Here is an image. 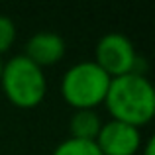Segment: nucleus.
Here are the masks:
<instances>
[{
  "label": "nucleus",
  "instance_id": "nucleus-3",
  "mask_svg": "<svg viewBox=\"0 0 155 155\" xmlns=\"http://www.w3.org/2000/svg\"><path fill=\"white\" fill-rule=\"evenodd\" d=\"M110 77L94 61H81L65 71L61 79V94L73 108L92 110L104 102Z\"/></svg>",
  "mask_w": 155,
  "mask_h": 155
},
{
  "label": "nucleus",
  "instance_id": "nucleus-8",
  "mask_svg": "<svg viewBox=\"0 0 155 155\" xmlns=\"http://www.w3.org/2000/svg\"><path fill=\"white\" fill-rule=\"evenodd\" d=\"M53 155H102L96 145V141L91 140H77V137H67L55 147Z\"/></svg>",
  "mask_w": 155,
  "mask_h": 155
},
{
  "label": "nucleus",
  "instance_id": "nucleus-4",
  "mask_svg": "<svg viewBox=\"0 0 155 155\" xmlns=\"http://www.w3.org/2000/svg\"><path fill=\"white\" fill-rule=\"evenodd\" d=\"M96 65L110 77H120L128 75V73H137V57L136 49H134L132 41L126 38L124 34L118 31H110V34L102 35L96 43Z\"/></svg>",
  "mask_w": 155,
  "mask_h": 155
},
{
  "label": "nucleus",
  "instance_id": "nucleus-5",
  "mask_svg": "<svg viewBox=\"0 0 155 155\" xmlns=\"http://www.w3.org/2000/svg\"><path fill=\"white\" fill-rule=\"evenodd\" d=\"M94 141L102 155H136L141 147V132L126 122L110 120L102 124Z\"/></svg>",
  "mask_w": 155,
  "mask_h": 155
},
{
  "label": "nucleus",
  "instance_id": "nucleus-6",
  "mask_svg": "<svg viewBox=\"0 0 155 155\" xmlns=\"http://www.w3.org/2000/svg\"><path fill=\"white\" fill-rule=\"evenodd\" d=\"M26 55L38 67H51L65 55V39L53 31H38L26 43Z\"/></svg>",
  "mask_w": 155,
  "mask_h": 155
},
{
  "label": "nucleus",
  "instance_id": "nucleus-10",
  "mask_svg": "<svg viewBox=\"0 0 155 155\" xmlns=\"http://www.w3.org/2000/svg\"><path fill=\"white\" fill-rule=\"evenodd\" d=\"M143 155H155V140H153V137H149V140L145 141Z\"/></svg>",
  "mask_w": 155,
  "mask_h": 155
},
{
  "label": "nucleus",
  "instance_id": "nucleus-9",
  "mask_svg": "<svg viewBox=\"0 0 155 155\" xmlns=\"http://www.w3.org/2000/svg\"><path fill=\"white\" fill-rule=\"evenodd\" d=\"M16 39V26L8 16L0 14V53L8 51Z\"/></svg>",
  "mask_w": 155,
  "mask_h": 155
},
{
  "label": "nucleus",
  "instance_id": "nucleus-2",
  "mask_svg": "<svg viewBox=\"0 0 155 155\" xmlns=\"http://www.w3.org/2000/svg\"><path fill=\"white\" fill-rule=\"evenodd\" d=\"M0 84L6 98L20 108L38 106L47 91L43 69L31 63L26 55H16L2 63Z\"/></svg>",
  "mask_w": 155,
  "mask_h": 155
},
{
  "label": "nucleus",
  "instance_id": "nucleus-7",
  "mask_svg": "<svg viewBox=\"0 0 155 155\" xmlns=\"http://www.w3.org/2000/svg\"><path fill=\"white\" fill-rule=\"evenodd\" d=\"M100 128H102V122L94 110H75V114L71 116V122H69L71 137H77V140L94 141Z\"/></svg>",
  "mask_w": 155,
  "mask_h": 155
},
{
  "label": "nucleus",
  "instance_id": "nucleus-11",
  "mask_svg": "<svg viewBox=\"0 0 155 155\" xmlns=\"http://www.w3.org/2000/svg\"><path fill=\"white\" fill-rule=\"evenodd\" d=\"M0 73H2V59H0Z\"/></svg>",
  "mask_w": 155,
  "mask_h": 155
},
{
  "label": "nucleus",
  "instance_id": "nucleus-1",
  "mask_svg": "<svg viewBox=\"0 0 155 155\" xmlns=\"http://www.w3.org/2000/svg\"><path fill=\"white\" fill-rule=\"evenodd\" d=\"M104 104L112 114V120L140 128L155 114V88L147 77L140 73L114 77L110 79Z\"/></svg>",
  "mask_w": 155,
  "mask_h": 155
}]
</instances>
